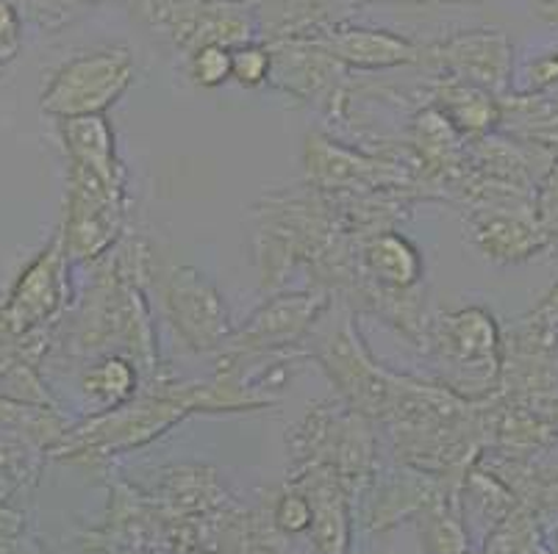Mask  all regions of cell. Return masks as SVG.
<instances>
[{
	"instance_id": "277c9868",
	"label": "cell",
	"mask_w": 558,
	"mask_h": 554,
	"mask_svg": "<svg viewBox=\"0 0 558 554\" xmlns=\"http://www.w3.org/2000/svg\"><path fill=\"white\" fill-rule=\"evenodd\" d=\"M170 305L175 324L192 342V347H215L226 335V308L215 288L192 269H179L170 283Z\"/></svg>"
},
{
	"instance_id": "d6986e66",
	"label": "cell",
	"mask_w": 558,
	"mask_h": 554,
	"mask_svg": "<svg viewBox=\"0 0 558 554\" xmlns=\"http://www.w3.org/2000/svg\"><path fill=\"white\" fill-rule=\"evenodd\" d=\"M534 328L545 330V333H553L558 328V283L550 288V294L545 297V303L536 308L534 313Z\"/></svg>"
},
{
	"instance_id": "6da1fadb",
	"label": "cell",
	"mask_w": 558,
	"mask_h": 554,
	"mask_svg": "<svg viewBox=\"0 0 558 554\" xmlns=\"http://www.w3.org/2000/svg\"><path fill=\"white\" fill-rule=\"evenodd\" d=\"M134 78V61L125 50L78 56L59 70L53 84L43 95V109L48 114L89 116L109 109Z\"/></svg>"
},
{
	"instance_id": "7c38bea8",
	"label": "cell",
	"mask_w": 558,
	"mask_h": 554,
	"mask_svg": "<svg viewBox=\"0 0 558 554\" xmlns=\"http://www.w3.org/2000/svg\"><path fill=\"white\" fill-rule=\"evenodd\" d=\"M134 380L136 378L129 369V364H123V360H106V364H100L98 369L86 374L84 385L89 394L100 396L106 403H120V399L131 394Z\"/></svg>"
},
{
	"instance_id": "e0dca14e",
	"label": "cell",
	"mask_w": 558,
	"mask_h": 554,
	"mask_svg": "<svg viewBox=\"0 0 558 554\" xmlns=\"http://www.w3.org/2000/svg\"><path fill=\"white\" fill-rule=\"evenodd\" d=\"M17 14L14 9L9 7L7 0H0V67H3V61H9L17 50Z\"/></svg>"
},
{
	"instance_id": "9a60e30c",
	"label": "cell",
	"mask_w": 558,
	"mask_h": 554,
	"mask_svg": "<svg viewBox=\"0 0 558 554\" xmlns=\"http://www.w3.org/2000/svg\"><path fill=\"white\" fill-rule=\"evenodd\" d=\"M272 67V56L267 48L258 45H240L231 50V75L240 81L242 86H258L267 81Z\"/></svg>"
},
{
	"instance_id": "7a4b0ae2",
	"label": "cell",
	"mask_w": 558,
	"mask_h": 554,
	"mask_svg": "<svg viewBox=\"0 0 558 554\" xmlns=\"http://www.w3.org/2000/svg\"><path fill=\"white\" fill-rule=\"evenodd\" d=\"M140 14L167 28L175 42L203 45H247L253 37V17L240 0H136Z\"/></svg>"
},
{
	"instance_id": "8fae6325",
	"label": "cell",
	"mask_w": 558,
	"mask_h": 554,
	"mask_svg": "<svg viewBox=\"0 0 558 554\" xmlns=\"http://www.w3.org/2000/svg\"><path fill=\"white\" fill-rule=\"evenodd\" d=\"M367 261L373 272L389 286L405 288L420 278L417 250L400 236H378L367 250Z\"/></svg>"
},
{
	"instance_id": "5b68a950",
	"label": "cell",
	"mask_w": 558,
	"mask_h": 554,
	"mask_svg": "<svg viewBox=\"0 0 558 554\" xmlns=\"http://www.w3.org/2000/svg\"><path fill=\"white\" fill-rule=\"evenodd\" d=\"M59 299H62V256L48 250L28 267V272L14 286L9 305L3 308V324L12 333H25L50 317Z\"/></svg>"
},
{
	"instance_id": "4fadbf2b",
	"label": "cell",
	"mask_w": 558,
	"mask_h": 554,
	"mask_svg": "<svg viewBox=\"0 0 558 554\" xmlns=\"http://www.w3.org/2000/svg\"><path fill=\"white\" fill-rule=\"evenodd\" d=\"M531 208H534V220L539 231L545 233L547 244L550 247L558 244V156L547 167L539 186H536L534 197H531Z\"/></svg>"
},
{
	"instance_id": "30bf717a",
	"label": "cell",
	"mask_w": 558,
	"mask_h": 554,
	"mask_svg": "<svg viewBox=\"0 0 558 554\" xmlns=\"http://www.w3.org/2000/svg\"><path fill=\"white\" fill-rule=\"evenodd\" d=\"M448 342L464 364H489L497 369L500 335H497L495 319L481 308H466L450 319Z\"/></svg>"
},
{
	"instance_id": "ba28073f",
	"label": "cell",
	"mask_w": 558,
	"mask_h": 554,
	"mask_svg": "<svg viewBox=\"0 0 558 554\" xmlns=\"http://www.w3.org/2000/svg\"><path fill=\"white\" fill-rule=\"evenodd\" d=\"M64 141L78 170L93 172L100 181L120 186V170L114 164L111 131L100 114L70 116L64 120Z\"/></svg>"
},
{
	"instance_id": "ffe728a7",
	"label": "cell",
	"mask_w": 558,
	"mask_h": 554,
	"mask_svg": "<svg viewBox=\"0 0 558 554\" xmlns=\"http://www.w3.org/2000/svg\"><path fill=\"white\" fill-rule=\"evenodd\" d=\"M539 17L558 25V0H539Z\"/></svg>"
},
{
	"instance_id": "5bb4252c",
	"label": "cell",
	"mask_w": 558,
	"mask_h": 554,
	"mask_svg": "<svg viewBox=\"0 0 558 554\" xmlns=\"http://www.w3.org/2000/svg\"><path fill=\"white\" fill-rule=\"evenodd\" d=\"M192 78L201 86H220L231 78V48L203 45L192 53Z\"/></svg>"
},
{
	"instance_id": "9c48e42d",
	"label": "cell",
	"mask_w": 558,
	"mask_h": 554,
	"mask_svg": "<svg viewBox=\"0 0 558 554\" xmlns=\"http://www.w3.org/2000/svg\"><path fill=\"white\" fill-rule=\"evenodd\" d=\"M445 120L466 134H484L492 125L500 122L504 111L492 98V91L481 89L475 84H466L461 78H450L442 89Z\"/></svg>"
},
{
	"instance_id": "8992f818",
	"label": "cell",
	"mask_w": 558,
	"mask_h": 554,
	"mask_svg": "<svg viewBox=\"0 0 558 554\" xmlns=\"http://www.w3.org/2000/svg\"><path fill=\"white\" fill-rule=\"evenodd\" d=\"M312 45L331 59L348 61L356 67H395V64L417 61L420 53L409 39H400L387 30L367 28H333L323 37L312 39Z\"/></svg>"
},
{
	"instance_id": "3957f363",
	"label": "cell",
	"mask_w": 558,
	"mask_h": 554,
	"mask_svg": "<svg viewBox=\"0 0 558 554\" xmlns=\"http://www.w3.org/2000/svg\"><path fill=\"white\" fill-rule=\"evenodd\" d=\"M453 78L486 91L506 89L511 78V42L504 30H466L434 48Z\"/></svg>"
},
{
	"instance_id": "52a82bcc",
	"label": "cell",
	"mask_w": 558,
	"mask_h": 554,
	"mask_svg": "<svg viewBox=\"0 0 558 554\" xmlns=\"http://www.w3.org/2000/svg\"><path fill=\"white\" fill-rule=\"evenodd\" d=\"M475 236L484 253L495 261H525L550 247L545 233L536 225L534 213L525 211H486L475 220Z\"/></svg>"
},
{
	"instance_id": "44dd1931",
	"label": "cell",
	"mask_w": 558,
	"mask_h": 554,
	"mask_svg": "<svg viewBox=\"0 0 558 554\" xmlns=\"http://www.w3.org/2000/svg\"><path fill=\"white\" fill-rule=\"evenodd\" d=\"M556 554H558V538H556Z\"/></svg>"
},
{
	"instance_id": "ac0fdd59",
	"label": "cell",
	"mask_w": 558,
	"mask_h": 554,
	"mask_svg": "<svg viewBox=\"0 0 558 554\" xmlns=\"http://www.w3.org/2000/svg\"><path fill=\"white\" fill-rule=\"evenodd\" d=\"M558 84V53H547L531 67V89L539 91Z\"/></svg>"
},
{
	"instance_id": "2e32d148",
	"label": "cell",
	"mask_w": 558,
	"mask_h": 554,
	"mask_svg": "<svg viewBox=\"0 0 558 554\" xmlns=\"http://www.w3.org/2000/svg\"><path fill=\"white\" fill-rule=\"evenodd\" d=\"M276 521L289 532H301L312 525V505L303 496H283L276 510Z\"/></svg>"
}]
</instances>
